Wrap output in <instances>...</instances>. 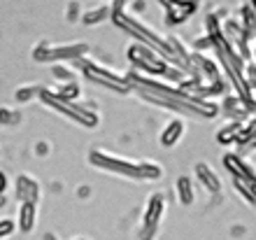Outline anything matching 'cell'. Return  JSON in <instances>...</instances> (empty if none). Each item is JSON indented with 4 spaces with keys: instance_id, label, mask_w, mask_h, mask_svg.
Masks as SVG:
<instances>
[{
    "instance_id": "21",
    "label": "cell",
    "mask_w": 256,
    "mask_h": 240,
    "mask_svg": "<svg viewBox=\"0 0 256 240\" xmlns=\"http://www.w3.org/2000/svg\"><path fill=\"white\" fill-rule=\"evenodd\" d=\"M238 21H240V26L244 28V33L250 35L252 40H256V14H254V10H252L247 3H244L240 10H238V17H236Z\"/></svg>"
},
{
    "instance_id": "37",
    "label": "cell",
    "mask_w": 256,
    "mask_h": 240,
    "mask_svg": "<svg viewBox=\"0 0 256 240\" xmlns=\"http://www.w3.org/2000/svg\"><path fill=\"white\" fill-rule=\"evenodd\" d=\"M247 126H256V110H254V114L250 117V121H247Z\"/></svg>"
},
{
    "instance_id": "35",
    "label": "cell",
    "mask_w": 256,
    "mask_h": 240,
    "mask_svg": "<svg viewBox=\"0 0 256 240\" xmlns=\"http://www.w3.org/2000/svg\"><path fill=\"white\" fill-rule=\"evenodd\" d=\"M77 198H91V187H86V184H82L80 189H77Z\"/></svg>"
},
{
    "instance_id": "36",
    "label": "cell",
    "mask_w": 256,
    "mask_h": 240,
    "mask_svg": "<svg viewBox=\"0 0 256 240\" xmlns=\"http://www.w3.org/2000/svg\"><path fill=\"white\" fill-rule=\"evenodd\" d=\"M42 240H58V235H56V233H49V231H47V233L42 235Z\"/></svg>"
},
{
    "instance_id": "41",
    "label": "cell",
    "mask_w": 256,
    "mask_h": 240,
    "mask_svg": "<svg viewBox=\"0 0 256 240\" xmlns=\"http://www.w3.org/2000/svg\"><path fill=\"white\" fill-rule=\"evenodd\" d=\"M252 61L256 63V42H254V52H252Z\"/></svg>"
},
{
    "instance_id": "13",
    "label": "cell",
    "mask_w": 256,
    "mask_h": 240,
    "mask_svg": "<svg viewBox=\"0 0 256 240\" xmlns=\"http://www.w3.org/2000/svg\"><path fill=\"white\" fill-rule=\"evenodd\" d=\"M194 175H196V182H198L208 193H212V196H219V193H222V180H219L216 170L210 166V163L198 161L194 166Z\"/></svg>"
},
{
    "instance_id": "2",
    "label": "cell",
    "mask_w": 256,
    "mask_h": 240,
    "mask_svg": "<svg viewBox=\"0 0 256 240\" xmlns=\"http://www.w3.org/2000/svg\"><path fill=\"white\" fill-rule=\"evenodd\" d=\"M112 24H114L119 31H124L126 35H130L135 42H140L144 47H152L154 52H158L163 59L170 63V42L168 35H161L158 31H154L152 26H147L140 17H133L128 12H114L112 14Z\"/></svg>"
},
{
    "instance_id": "11",
    "label": "cell",
    "mask_w": 256,
    "mask_h": 240,
    "mask_svg": "<svg viewBox=\"0 0 256 240\" xmlns=\"http://www.w3.org/2000/svg\"><path fill=\"white\" fill-rule=\"evenodd\" d=\"M198 12V0H172L166 7V24L168 26H182Z\"/></svg>"
},
{
    "instance_id": "19",
    "label": "cell",
    "mask_w": 256,
    "mask_h": 240,
    "mask_svg": "<svg viewBox=\"0 0 256 240\" xmlns=\"http://www.w3.org/2000/svg\"><path fill=\"white\" fill-rule=\"evenodd\" d=\"M49 94L56 96V98H61V100H68V103H80L82 89L77 82H68V84H56V87H52Z\"/></svg>"
},
{
    "instance_id": "10",
    "label": "cell",
    "mask_w": 256,
    "mask_h": 240,
    "mask_svg": "<svg viewBox=\"0 0 256 240\" xmlns=\"http://www.w3.org/2000/svg\"><path fill=\"white\" fill-rule=\"evenodd\" d=\"M14 200L16 203H38L40 200V182H38V177H33V175L28 173H21L14 177Z\"/></svg>"
},
{
    "instance_id": "4",
    "label": "cell",
    "mask_w": 256,
    "mask_h": 240,
    "mask_svg": "<svg viewBox=\"0 0 256 240\" xmlns=\"http://www.w3.org/2000/svg\"><path fill=\"white\" fill-rule=\"evenodd\" d=\"M40 103L44 107H49L52 112L61 114L63 119L72 121V124L86 128V131H94V128L100 126V114L96 112L94 107H86V105H82V103H68V100L56 98V96L49 94L47 87H44V91L40 94Z\"/></svg>"
},
{
    "instance_id": "6",
    "label": "cell",
    "mask_w": 256,
    "mask_h": 240,
    "mask_svg": "<svg viewBox=\"0 0 256 240\" xmlns=\"http://www.w3.org/2000/svg\"><path fill=\"white\" fill-rule=\"evenodd\" d=\"M88 54V45L86 42H70V45H54V42L42 40L38 42L30 52L33 61L38 63H49V66H56V63H77V61L86 59Z\"/></svg>"
},
{
    "instance_id": "29",
    "label": "cell",
    "mask_w": 256,
    "mask_h": 240,
    "mask_svg": "<svg viewBox=\"0 0 256 240\" xmlns=\"http://www.w3.org/2000/svg\"><path fill=\"white\" fill-rule=\"evenodd\" d=\"M244 82H247V87L252 89V94L256 91V63L250 61L247 66H244Z\"/></svg>"
},
{
    "instance_id": "33",
    "label": "cell",
    "mask_w": 256,
    "mask_h": 240,
    "mask_svg": "<svg viewBox=\"0 0 256 240\" xmlns=\"http://www.w3.org/2000/svg\"><path fill=\"white\" fill-rule=\"evenodd\" d=\"M130 3L133 0H112V10L114 12H126L128 7H130Z\"/></svg>"
},
{
    "instance_id": "3",
    "label": "cell",
    "mask_w": 256,
    "mask_h": 240,
    "mask_svg": "<svg viewBox=\"0 0 256 240\" xmlns=\"http://www.w3.org/2000/svg\"><path fill=\"white\" fill-rule=\"evenodd\" d=\"M72 66L77 73H82V77L86 82L96 84V87H102L105 91H112V94H119V96H126L133 91L126 75L114 73L112 68L102 66V63H98L94 59H82L77 63H72Z\"/></svg>"
},
{
    "instance_id": "1",
    "label": "cell",
    "mask_w": 256,
    "mask_h": 240,
    "mask_svg": "<svg viewBox=\"0 0 256 240\" xmlns=\"http://www.w3.org/2000/svg\"><path fill=\"white\" fill-rule=\"evenodd\" d=\"M126 77L135 94L149 105L170 110V112H180L184 117H196V119H214L216 114H222L219 103L191 98L184 91H180V87H175V84H168V82L156 80V77H144L135 70L126 73Z\"/></svg>"
},
{
    "instance_id": "25",
    "label": "cell",
    "mask_w": 256,
    "mask_h": 240,
    "mask_svg": "<svg viewBox=\"0 0 256 240\" xmlns=\"http://www.w3.org/2000/svg\"><path fill=\"white\" fill-rule=\"evenodd\" d=\"M74 73H77V70H72L68 63H56V66H52V77L56 80V84L74 82Z\"/></svg>"
},
{
    "instance_id": "28",
    "label": "cell",
    "mask_w": 256,
    "mask_h": 240,
    "mask_svg": "<svg viewBox=\"0 0 256 240\" xmlns=\"http://www.w3.org/2000/svg\"><path fill=\"white\" fill-rule=\"evenodd\" d=\"M82 14H84V10H82V5L77 3V0H72V3H68V7H66V21H68V24L82 21Z\"/></svg>"
},
{
    "instance_id": "39",
    "label": "cell",
    "mask_w": 256,
    "mask_h": 240,
    "mask_svg": "<svg viewBox=\"0 0 256 240\" xmlns=\"http://www.w3.org/2000/svg\"><path fill=\"white\" fill-rule=\"evenodd\" d=\"M247 5H250L252 10H254V14H256V0H247Z\"/></svg>"
},
{
    "instance_id": "7",
    "label": "cell",
    "mask_w": 256,
    "mask_h": 240,
    "mask_svg": "<svg viewBox=\"0 0 256 240\" xmlns=\"http://www.w3.org/2000/svg\"><path fill=\"white\" fill-rule=\"evenodd\" d=\"M126 59L130 63V70L144 75V77H156V80H166V75L170 70V63L163 59L158 52L152 47H144L140 42H133L126 49Z\"/></svg>"
},
{
    "instance_id": "24",
    "label": "cell",
    "mask_w": 256,
    "mask_h": 240,
    "mask_svg": "<svg viewBox=\"0 0 256 240\" xmlns=\"http://www.w3.org/2000/svg\"><path fill=\"white\" fill-rule=\"evenodd\" d=\"M140 168H142V182H156L163 177V168L156 161L140 159Z\"/></svg>"
},
{
    "instance_id": "32",
    "label": "cell",
    "mask_w": 256,
    "mask_h": 240,
    "mask_svg": "<svg viewBox=\"0 0 256 240\" xmlns=\"http://www.w3.org/2000/svg\"><path fill=\"white\" fill-rule=\"evenodd\" d=\"M7 205V175L0 170V207Z\"/></svg>"
},
{
    "instance_id": "5",
    "label": "cell",
    "mask_w": 256,
    "mask_h": 240,
    "mask_svg": "<svg viewBox=\"0 0 256 240\" xmlns=\"http://www.w3.org/2000/svg\"><path fill=\"white\" fill-rule=\"evenodd\" d=\"M86 159H88V166H94L100 173L116 175V177H124V180H130V182H142L140 161L126 159V156L105 152V149H91Z\"/></svg>"
},
{
    "instance_id": "16",
    "label": "cell",
    "mask_w": 256,
    "mask_h": 240,
    "mask_svg": "<svg viewBox=\"0 0 256 240\" xmlns=\"http://www.w3.org/2000/svg\"><path fill=\"white\" fill-rule=\"evenodd\" d=\"M112 14H114L112 3H105V5L84 10V14H82V24H84V26H100V24H105L108 19L112 21Z\"/></svg>"
},
{
    "instance_id": "9",
    "label": "cell",
    "mask_w": 256,
    "mask_h": 240,
    "mask_svg": "<svg viewBox=\"0 0 256 240\" xmlns=\"http://www.w3.org/2000/svg\"><path fill=\"white\" fill-rule=\"evenodd\" d=\"M222 166L226 168V173H228L230 177L247 180V182H252V184H256V168L252 166L250 161H247V156H242V154H236V152L224 154Z\"/></svg>"
},
{
    "instance_id": "30",
    "label": "cell",
    "mask_w": 256,
    "mask_h": 240,
    "mask_svg": "<svg viewBox=\"0 0 256 240\" xmlns=\"http://www.w3.org/2000/svg\"><path fill=\"white\" fill-rule=\"evenodd\" d=\"M35 156H40V159H44V156H49V152H52V145H49L47 140H38L33 147Z\"/></svg>"
},
{
    "instance_id": "23",
    "label": "cell",
    "mask_w": 256,
    "mask_h": 240,
    "mask_svg": "<svg viewBox=\"0 0 256 240\" xmlns=\"http://www.w3.org/2000/svg\"><path fill=\"white\" fill-rule=\"evenodd\" d=\"M42 91H44V87H40V84H21L14 91V100L21 103V105H26V103H33L35 98H40Z\"/></svg>"
},
{
    "instance_id": "8",
    "label": "cell",
    "mask_w": 256,
    "mask_h": 240,
    "mask_svg": "<svg viewBox=\"0 0 256 240\" xmlns=\"http://www.w3.org/2000/svg\"><path fill=\"white\" fill-rule=\"evenodd\" d=\"M168 210V196L163 191L149 193L144 210H142L140 219V231H138V240H156L158 231H161V221Z\"/></svg>"
},
{
    "instance_id": "27",
    "label": "cell",
    "mask_w": 256,
    "mask_h": 240,
    "mask_svg": "<svg viewBox=\"0 0 256 240\" xmlns=\"http://www.w3.org/2000/svg\"><path fill=\"white\" fill-rule=\"evenodd\" d=\"M19 231V226H16V219H12V217H0V240H7L10 235H14Z\"/></svg>"
},
{
    "instance_id": "22",
    "label": "cell",
    "mask_w": 256,
    "mask_h": 240,
    "mask_svg": "<svg viewBox=\"0 0 256 240\" xmlns=\"http://www.w3.org/2000/svg\"><path fill=\"white\" fill-rule=\"evenodd\" d=\"M238 147H240L242 156H250V154L256 152V126H247L244 124L242 133H240V140H238Z\"/></svg>"
},
{
    "instance_id": "26",
    "label": "cell",
    "mask_w": 256,
    "mask_h": 240,
    "mask_svg": "<svg viewBox=\"0 0 256 240\" xmlns=\"http://www.w3.org/2000/svg\"><path fill=\"white\" fill-rule=\"evenodd\" d=\"M21 124V112L14 107H0V126L16 128Z\"/></svg>"
},
{
    "instance_id": "38",
    "label": "cell",
    "mask_w": 256,
    "mask_h": 240,
    "mask_svg": "<svg viewBox=\"0 0 256 240\" xmlns=\"http://www.w3.org/2000/svg\"><path fill=\"white\" fill-rule=\"evenodd\" d=\"M156 3H158V5H161V7H163V10H166V7H168V5H170V3H172V0H156Z\"/></svg>"
},
{
    "instance_id": "40",
    "label": "cell",
    "mask_w": 256,
    "mask_h": 240,
    "mask_svg": "<svg viewBox=\"0 0 256 240\" xmlns=\"http://www.w3.org/2000/svg\"><path fill=\"white\" fill-rule=\"evenodd\" d=\"M70 240H91V238H86V235H74V238H70Z\"/></svg>"
},
{
    "instance_id": "34",
    "label": "cell",
    "mask_w": 256,
    "mask_h": 240,
    "mask_svg": "<svg viewBox=\"0 0 256 240\" xmlns=\"http://www.w3.org/2000/svg\"><path fill=\"white\" fill-rule=\"evenodd\" d=\"M230 235H233L236 240H240V238L247 235V228H244L242 224H236V226H230Z\"/></svg>"
},
{
    "instance_id": "20",
    "label": "cell",
    "mask_w": 256,
    "mask_h": 240,
    "mask_svg": "<svg viewBox=\"0 0 256 240\" xmlns=\"http://www.w3.org/2000/svg\"><path fill=\"white\" fill-rule=\"evenodd\" d=\"M230 184H233L238 196L244 198L247 205L256 207V184H252V182H247V180H238V177H230Z\"/></svg>"
},
{
    "instance_id": "17",
    "label": "cell",
    "mask_w": 256,
    "mask_h": 240,
    "mask_svg": "<svg viewBox=\"0 0 256 240\" xmlns=\"http://www.w3.org/2000/svg\"><path fill=\"white\" fill-rule=\"evenodd\" d=\"M244 124L242 121H226L222 128H216V142L222 147H230V145H238L240 140V133H242Z\"/></svg>"
},
{
    "instance_id": "12",
    "label": "cell",
    "mask_w": 256,
    "mask_h": 240,
    "mask_svg": "<svg viewBox=\"0 0 256 240\" xmlns=\"http://www.w3.org/2000/svg\"><path fill=\"white\" fill-rule=\"evenodd\" d=\"M219 112L228 121H242V124H247L252 117V110L247 107V103H242L236 94H226L219 100Z\"/></svg>"
},
{
    "instance_id": "15",
    "label": "cell",
    "mask_w": 256,
    "mask_h": 240,
    "mask_svg": "<svg viewBox=\"0 0 256 240\" xmlns=\"http://www.w3.org/2000/svg\"><path fill=\"white\" fill-rule=\"evenodd\" d=\"M38 224V203H19V212H16V226L21 233H30L35 231Z\"/></svg>"
},
{
    "instance_id": "14",
    "label": "cell",
    "mask_w": 256,
    "mask_h": 240,
    "mask_svg": "<svg viewBox=\"0 0 256 240\" xmlns=\"http://www.w3.org/2000/svg\"><path fill=\"white\" fill-rule=\"evenodd\" d=\"M184 133H186V126H184V119L182 117H172V119L161 128V133H158V145L163 149H172L182 142Z\"/></svg>"
},
{
    "instance_id": "31",
    "label": "cell",
    "mask_w": 256,
    "mask_h": 240,
    "mask_svg": "<svg viewBox=\"0 0 256 240\" xmlns=\"http://www.w3.org/2000/svg\"><path fill=\"white\" fill-rule=\"evenodd\" d=\"M126 12H128V14H133V17H140V14L147 12V3H144V0H133V3H130V7H128Z\"/></svg>"
},
{
    "instance_id": "18",
    "label": "cell",
    "mask_w": 256,
    "mask_h": 240,
    "mask_svg": "<svg viewBox=\"0 0 256 240\" xmlns=\"http://www.w3.org/2000/svg\"><path fill=\"white\" fill-rule=\"evenodd\" d=\"M175 196L180 205H194L196 200V184L189 175H180L175 180Z\"/></svg>"
}]
</instances>
